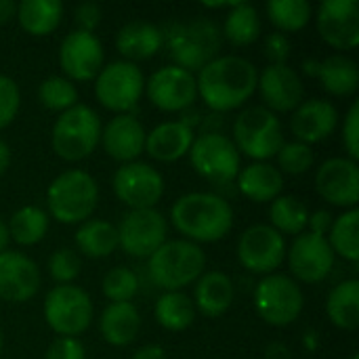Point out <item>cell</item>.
Listing matches in <instances>:
<instances>
[{
  "label": "cell",
  "instance_id": "obj_24",
  "mask_svg": "<svg viewBox=\"0 0 359 359\" xmlns=\"http://www.w3.org/2000/svg\"><path fill=\"white\" fill-rule=\"evenodd\" d=\"M305 74L316 76L322 88L334 97H349L359 86L358 63L345 55H332L324 61H305Z\"/></svg>",
  "mask_w": 359,
  "mask_h": 359
},
{
  "label": "cell",
  "instance_id": "obj_18",
  "mask_svg": "<svg viewBox=\"0 0 359 359\" xmlns=\"http://www.w3.org/2000/svg\"><path fill=\"white\" fill-rule=\"evenodd\" d=\"M318 32L326 44L353 50L359 44V4L355 0H324L318 6Z\"/></svg>",
  "mask_w": 359,
  "mask_h": 359
},
{
  "label": "cell",
  "instance_id": "obj_8",
  "mask_svg": "<svg viewBox=\"0 0 359 359\" xmlns=\"http://www.w3.org/2000/svg\"><path fill=\"white\" fill-rule=\"evenodd\" d=\"M305 305L301 286L282 273L265 276L255 288V311L259 318L276 328L290 326L299 320Z\"/></svg>",
  "mask_w": 359,
  "mask_h": 359
},
{
  "label": "cell",
  "instance_id": "obj_34",
  "mask_svg": "<svg viewBox=\"0 0 359 359\" xmlns=\"http://www.w3.org/2000/svg\"><path fill=\"white\" fill-rule=\"evenodd\" d=\"M221 34H225V38L233 46H248V44L257 42V38L261 34L259 11L248 2L231 4L227 19H225V27Z\"/></svg>",
  "mask_w": 359,
  "mask_h": 359
},
{
  "label": "cell",
  "instance_id": "obj_17",
  "mask_svg": "<svg viewBox=\"0 0 359 359\" xmlns=\"http://www.w3.org/2000/svg\"><path fill=\"white\" fill-rule=\"evenodd\" d=\"M103 44L95 34L74 29L59 46V65L72 82H88L97 78L103 67Z\"/></svg>",
  "mask_w": 359,
  "mask_h": 359
},
{
  "label": "cell",
  "instance_id": "obj_29",
  "mask_svg": "<svg viewBox=\"0 0 359 359\" xmlns=\"http://www.w3.org/2000/svg\"><path fill=\"white\" fill-rule=\"evenodd\" d=\"M99 330L105 343L114 347H126L141 330V316L133 303H109L101 313Z\"/></svg>",
  "mask_w": 359,
  "mask_h": 359
},
{
  "label": "cell",
  "instance_id": "obj_42",
  "mask_svg": "<svg viewBox=\"0 0 359 359\" xmlns=\"http://www.w3.org/2000/svg\"><path fill=\"white\" fill-rule=\"evenodd\" d=\"M80 269H82L80 257L72 248H59L48 259V273L59 286L72 284L80 276Z\"/></svg>",
  "mask_w": 359,
  "mask_h": 359
},
{
  "label": "cell",
  "instance_id": "obj_16",
  "mask_svg": "<svg viewBox=\"0 0 359 359\" xmlns=\"http://www.w3.org/2000/svg\"><path fill=\"white\" fill-rule=\"evenodd\" d=\"M286 255H288V267L292 276L305 284L324 282L330 276L334 267V257H337L326 238L309 233V231L297 236L290 250H286Z\"/></svg>",
  "mask_w": 359,
  "mask_h": 359
},
{
  "label": "cell",
  "instance_id": "obj_40",
  "mask_svg": "<svg viewBox=\"0 0 359 359\" xmlns=\"http://www.w3.org/2000/svg\"><path fill=\"white\" fill-rule=\"evenodd\" d=\"M101 290L111 303H130L139 292V278L128 267H114L105 273Z\"/></svg>",
  "mask_w": 359,
  "mask_h": 359
},
{
  "label": "cell",
  "instance_id": "obj_41",
  "mask_svg": "<svg viewBox=\"0 0 359 359\" xmlns=\"http://www.w3.org/2000/svg\"><path fill=\"white\" fill-rule=\"evenodd\" d=\"M313 166V149L305 143H284L278 151V170L286 175H303Z\"/></svg>",
  "mask_w": 359,
  "mask_h": 359
},
{
  "label": "cell",
  "instance_id": "obj_37",
  "mask_svg": "<svg viewBox=\"0 0 359 359\" xmlns=\"http://www.w3.org/2000/svg\"><path fill=\"white\" fill-rule=\"evenodd\" d=\"M6 227L11 240L19 246H34L48 231V215L38 206H23L11 217Z\"/></svg>",
  "mask_w": 359,
  "mask_h": 359
},
{
  "label": "cell",
  "instance_id": "obj_43",
  "mask_svg": "<svg viewBox=\"0 0 359 359\" xmlns=\"http://www.w3.org/2000/svg\"><path fill=\"white\" fill-rule=\"evenodd\" d=\"M21 93L13 78L0 74V130L6 128L19 114Z\"/></svg>",
  "mask_w": 359,
  "mask_h": 359
},
{
  "label": "cell",
  "instance_id": "obj_39",
  "mask_svg": "<svg viewBox=\"0 0 359 359\" xmlns=\"http://www.w3.org/2000/svg\"><path fill=\"white\" fill-rule=\"evenodd\" d=\"M38 99L46 109L63 114L78 105V88L63 76H48L38 88Z\"/></svg>",
  "mask_w": 359,
  "mask_h": 359
},
{
  "label": "cell",
  "instance_id": "obj_47",
  "mask_svg": "<svg viewBox=\"0 0 359 359\" xmlns=\"http://www.w3.org/2000/svg\"><path fill=\"white\" fill-rule=\"evenodd\" d=\"M101 6L97 2H82L74 8V21H76V29L78 32H86L93 34L97 29V25L101 23Z\"/></svg>",
  "mask_w": 359,
  "mask_h": 359
},
{
  "label": "cell",
  "instance_id": "obj_1",
  "mask_svg": "<svg viewBox=\"0 0 359 359\" xmlns=\"http://www.w3.org/2000/svg\"><path fill=\"white\" fill-rule=\"evenodd\" d=\"M257 67L238 55H225L212 59L198 72L196 86L202 101L217 114H225L242 107L257 90Z\"/></svg>",
  "mask_w": 359,
  "mask_h": 359
},
{
  "label": "cell",
  "instance_id": "obj_44",
  "mask_svg": "<svg viewBox=\"0 0 359 359\" xmlns=\"http://www.w3.org/2000/svg\"><path fill=\"white\" fill-rule=\"evenodd\" d=\"M343 145L347 151V158L358 162L359 160V103L355 101L343 122Z\"/></svg>",
  "mask_w": 359,
  "mask_h": 359
},
{
  "label": "cell",
  "instance_id": "obj_54",
  "mask_svg": "<svg viewBox=\"0 0 359 359\" xmlns=\"http://www.w3.org/2000/svg\"><path fill=\"white\" fill-rule=\"evenodd\" d=\"M351 359H359V355H358V353H355V355H353V358H351Z\"/></svg>",
  "mask_w": 359,
  "mask_h": 359
},
{
  "label": "cell",
  "instance_id": "obj_30",
  "mask_svg": "<svg viewBox=\"0 0 359 359\" xmlns=\"http://www.w3.org/2000/svg\"><path fill=\"white\" fill-rule=\"evenodd\" d=\"M15 19L29 36H48L63 19V4L59 0H23L17 4Z\"/></svg>",
  "mask_w": 359,
  "mask_h": 359
},
{
  "label": "cell",
  "instance_id": "obj_36",
  "mask_svg": "<svg viewBox=\"0 0 359 359\" xmlns=\"http://www.w3.org/2000/svg\"><path fill=\"white\" fill-rule=\"evenodd\" d=\"M359 210L358 208H349L345 210L341 217H337L332 221L330 227V236L326 238L332 252L343 257L345 261L358 263L359 261Z\"/></svg>",
  "mask_w": 359,
  "mask_h": 359
},
{
  "label": "cell",
  "instance_id": "obj_12",
  "mask_svg": "<svg viewBox=\"0 0 359 359\" xmlns=\"http://www.w3.org/2000/svg\"><path fill=\"white\" fill-rule=\"evenodd\" d=\"M116 229L120 248L137 259H149L168 236L166 219L156 208L128 210Z\"/></svg>",
  "mask_w": 359,
  "mask_h": 359
},
{
  "label": "cell",
  "instance_id": "obj_14",
  "mask_svg": "<svg viewBox=\"0 0 359 359\" xmlns=\"http://www.w3.org/2000/svg\"><path fill=\"white\" fill-rule=\"evenodd\" d=\"M286 257L284 236L278 233L271 225H252L248 227L238 242V259L244 269L261 276L273 273Z\"/></svg>",
  "mask_w": 359,
  "mask_h": 359
},
{
  "label": "cell",
  "instance_id": "obj_23",
  "mask_svg": "<svg viewBox=\"0 0 359 359\" xmlns=\"http://www.w3.org/2000/svg\"><path fill=\"white\" fill-rule=\"evenodd\" d=\"M145 135L147 133L143 124L135 116L120 114L114 116L101 128V143L109 158L128 164V162H137V158L145 151Z\"/></svg>",
  "mask_w": 359,
  "mask_h": 359
},
{
  "label": "cell",
  "instance_id": "obj_11",
  "mask_svg": "<svg viewBox=\"0 0 359 359\" xmlns=\"http://www.w3.org/2000/svg\"><path fill=\"white\" fill-rule=\"evenodd\" d=\"M44 320L55 334L76 339L90 326L93 301L80 286H55L44 297Z\"/></svg>",
  "mask_w": 359,
  "mask_h": 359
},
{
  "label": "cell",
  "instance_id": "obj_49",
  "mask_svg": "<svg viewBox=\"0 0 359 359\" xmlns=\"http://www.w3.org/2000/svg\"><path fill=\"white\" fill-rule=\"evenodd\" d=\"M133 359H166V353L160 345H145L135 351Z\"/></svg>",
  "mask_w": 359,
  "mask_h": 359
},
{
  "label": "cell",
  "instance_id": "obj_35",
  "mask_svg": "<svg viewBox=\"0 0 359 359\" xmlns=\"http://www.w3.org/2000/svg\"><path fill=\"white\" fill-rule=\"evenodd\" d=\"M269 225L282 236H301L307 231L309 210L292 196H280L269 206Z\"/></svg>",
  "mask_w": 359,
  "mask_h": 359
},
{
  "label": "cell",
  "instance_id": "obj_26",
  "mask_svg": "<svg viewBox=\"0 0 359 359\" xmlns=\"http://www.w3.org/2000/svg\"><path fill=\"white\" fill-rule=\"evenodd\" d=\"M233 282L223 271L202 273L194 288V307L206 318H221L233 303Z\"/></svg>",
  "mask_w": 359,
  "mask_h": 359
},
{
  "label": "cell",
  "instance_id": "obj_21",
  "mask_svg": "<svg viewBox=\"0 0 359 359\" xmlns=\"http://www.w3.org/2000/svg\"><path fill=\"white\" fill-rule=\"evenodd\" d=\"M40 288L38 265L15 250L0 252V299L6 303H25Z\"/></svg>",
  "mask_w": 359,
  "mask_h": 359
},
{
  "label": "cell",
  "instance_id": "obj_15",
  "mask_svg": "<svg viewBox=\"0 0 359 359\" xmlns=\"http://www.w3.org/2000/svg\"><path fill=\"white\" fill-rule=\"evenodd\" d=\"M145 93L151 105L162 111H187L198 97L196 76L177 65H166L151 74L145 82Z\"/></svg>",
  "mask_w": 359,
  "mask_h": 359
},
{
  "label": "cell",
  "instance_id": "obj_53",
  "mask_svg": "<svg viewBox=\"0 0 359 359\" xmlns=\"http://www.w3.org/2000/svg\"><path fill=\"white\" fill-rule=\"evenodd\" d=\"M2 347H4V339H2V332H0V353H2Z\"/></svg>",
  "mask_w": 359,
  "mask_h": 359
},
{
  "label": "cell",
  "instance_id": "obj_27",
  "mask_svg": "<svg viewBox=\"0 0 359 359\" xmlns=\"http://www.w3.org/2000/svg\"><path fill=\"white\" fill-rule=\"evenodd\" d=\"M164 42L162 29L147 21H133L126 23L116 36V48L124 57V61H145L154 57Z\"/></svg>",
  "mask_w": 359,
  "mask_h": 359
},
{
  "label": "cell",
  "instance_id": "obj_20",
  "mask_svg": "<svg viewBox=\"0 0 359 359\" xmlns=\"http://www.w3.org/2000/svg\"><path fill=\"white\" fill-rule=\"evenodd\" d=\"M257 88L265 101L263 107L276 116L294 111L305 101L303 80L290 65H267L259 76Z\"/></svg>",
  "mask_w": 359,
  "mask_h": 359
},
{
  "label": "cell",
  "instance_id": "obj_25",
  "mask_svg": "<svg viewBox=\"0 0 359 359\" xmlns=\"http://www.w3.org/2000/svg\"><path fill=\"white\" fill-rule=\"evenodd\" d=\"M194 139H196L194 128H189L181 120L162 122L151 133L145 135V151L154 160L170 164L189 154Z\"/></svg>",
  "mask_w": 359,
  "mask_h": 359
},
{
  "label": "cell",
  "instance_id": "obj_5",
  "mask_svg": "<svg viewBox=\"0 0 359 359\" xmlns=\"http://www.w3.org/2000/svg\"><path fill=\"white\" fill-rule=\"evenodd\" d=\"M101 118L88 105H74L59 114L50 133L53 151L65 162H80L88 158L101 143Z\"/></svg>",
  "mask_w": 359,
  "mask_h": 359
},
{
  "label": "cell",
  "instance_id": "obj_33",
  "mask_svg": "<svg viewBox=\"0 0 359 359\" xmlns=\"http://www.w3.org/2000/svg\"><path fill=\"white\" fill-rule=\"evenodd\" d=\"M154 316L162 328L170 332H183L194 324L196 307L185 292H164L156 301Z\"/></svg>",
  "mask_w": 359,
  "mask_h": 359
},
{
  "label": "cell",
  "instance_id": "obj_4",
  "mask_svg": "<svg viewBox=\"0 0 359 359\" xmlns=\"http://www.w3.org/2000/svg\"><path fill=\"white\" fill-rule=\"evenodd\" d=\"M46 204L50 217L59 223L82 225L99 204V185L84 170H65L48 185Z\"/></svg>",
  "mask_w": 359,
  "mask_h": 359
},
{
  "label": "cell",
  "instance_id": "obj_19",
  "mask_svg": "<svg viewBox=\"0 0 359 359\" xmlns=\"http://www.w3.org/2000/svg\"><path fill=\"white\" fill-rule=\"evenodd\" d=\"M316 189L332 206L355 208L359 200L358 162L349 158L326 160L316 172Z\"/></svg>",
  "mask_w": 359,
  "mask_h": 359
},
{
  "label": "cell",
  "instance_id": "obj_13",
  "mask_svg": "<svg viewBox=\"0 0 359 359\" xmlns=\"http://www.w3.org/2000/svg\"><path fill=\"white\" fill-rule=\"evenodd\" d=\"M114 194L130 210L154 208L164 196L162 175L145 162L122 164L114 175Z\"/></svg>",
  "mask_w": 359,
  "mask_h": 359
},
{
  "label": "cell",
  "instance_id": "obj_32",
  "mask_svg": "<svg viewBox=\"0 0 359 359\" xmlns=\"http://www.w3.org/2000/svg\"><path fill=\"white\" fill-rule=\"evenodd\" d=\"M326 313L330 322L341 328V330H355L359 326V282L353 280H343L337 284L326 303Z\"/></svg>",
  "mask_w": 359,
  "mask_h": 359
},
{
  "label": "cell",
  "instance_id": "obj_22",
  "mask_svg": "<svg viewBox=\"0 0 359 359\" xmlns=\"http://www.w3.org/2000/svg\"><path fill=\"white\" fill-rule=\"evenodd\" d=\"M339 124L337 107L326 99H309L303 101L290 118V130L299 143L313 145L328 139Z\"/></svg>",
  "mask_w": 359,
  "mask_h": 359
},
{
  "label": "cell",
  "instance_id": "obj_2",
  "mask_svg": "<svg viewBox=\"0 0 359 359\" xmlns=\"http://www.w3.org/2000/svg\"><path fill=\"white\" fill-rule=\"evenodd\" d=\"M175 229L194 244H212L223 240L233 227L229 202L217 194L194 191L181 196L170 208Z\"/></svg>",
  "mask_w": 359,
  "mask_h": 359
},
{
  "label": "cell",
  "instance_id": "obj_45",
  "mask_svg": "<svg viewBox=\"0 0 359 359\" xmlns=\"http://www.w3.org/2000/svg\"><path fill=\"white\" fill-rule=\"evenodd\" d=\"M292 53V44L286 34L273 32L265 38V57L269 59V65H288Z\"/></svg>",
  "mask_w": 359,
  "mask_h": 359
},
{
  "label": "cell",
  "instance_id": "obj_9",
  "mask_svg": "<svg viewBox=\"0 0 359 359\" xmlns=\"http://www.w3.org/2000/svg\"><path fill=\"white\" fill-rule=\"evenodd\" d=\"M143 90H145V78L141 67L124 59L103 65L95 78L97 101L105 109L116 111V116L133 111Z\"/></svg>",
  "mask_w": 359,
  "mask_h": 359
},
{
  "label": "cell",
  "instance_id": "obj_10",
  "mask_svg": "<svg viewBox=\"0 0 359 359\" xmlns=\"http://www.w3.org/2000/svg\"><path fill=\"white\" fill-rule=\"evenodd\" d=\"M191 166L212 185H229L240 172V151L223 133H202L189 149Z\"/></svg>",
  "mask_w": 359,
  "mask_h": 359
},
{
  "label": "cell",
  "instance_id": "obj_31",
  "mask_svg": "<svg viewBox=\"0 0 359 359\" xmlns=\"http://www.w3.org/2000/svg\"><path fill=\"white\" fill-rule=\"evenodd\" d=\"M76 246L88 259H105L120 248L118 229L107 221L88 219L76 231Z\"/></svg>",
  "mask_w": 359,
  "mask_h": 359
},
{
  "label": "cell",
  "instance_id": "obj_7",
  "mask_svg": "<svg viewBox=\"0 0 359 359\" xmlns=\"http://www.w3.org/2000/svg\"><path fill=\"white\" fill-rule=\"evenodd\" d=\"M233 145L257 162L276 158L284 145L280 118L263 105L244 109L233 122Z\"/></svg>",
  "mask_w": 359,
  "mask_h": 359
},
{
  "label": "cell",
  "instance_id": "obj_48",
  "mask_svg": "<svg viewBox=\"0 0 359 359\" xmlns=\"http://www.w3.org/2000/svg\"><path fill=\"white\" fill-rule=\"evenodd\" d=\"M332 221H334V217L328 210H316L313 215H309V223H307L309 233H316V236L326 238V233L332 227Z\"/></svg>",
  "mask_w": 359,
  "mask_h": 359
},
{
  "label": "cell",
  "instance_id": "obj_46",
  "mask_svg": "<svg viewBox=\"0 0 359 359\" xmlns=\"http://www.w3.org/2000/svg\"><path fill=\"white\" fill-rule=\"evenodd\" d=\"M44 359H86V351H84V345L78 339L59 337L48 345Z\"/></svg>",
  "mask_w": 359,
  "mask_h": 359
},
{
  "label": "cell",
  "instance_id": "obj_50",
  "mask_svg": "<svg viewBox=\"0 0 359 359\" xmlns=\"http://www.w3.org/2000/svg\"><path fill=\"white\" fill-rule=\"evenodd\" d=\"M17 17V2L13 0H0V25L8 23Z\"/></svg>",
  "mask_w": 359,
  "mask_h": 359
},
{
  "label": "cell",
  "instance_id": "obj_52",
  "mask_svg": "<svg viewBox=\"0 0 359 359\" xmlns=\"http://www.w3.org/2000/svg\"><path fill=\"white\" fill-rule=\"evenodd\" d=\"M8 242H11V236H8V227L6 223L0 219V252L8 250Z\"/></svg>",
  "mask_w": 359,
  "mask_h": 359
},
{
  "label": "cell",
  "instance_id": "obj_28",
  "mask_svg": "<svg viewBox=\"0 0 359 359\" xmlns=\"http://www.w3.org/2000/svg\"><path fill=\"white\" fill-rule=\"evenodd\" d=\"M238 189L242 196H246L252 202H273L282 196L284 189V177L282 172L267 162H255L246 168H240L236 177Z\"/></svg>",
  "mask_w": 359,
  "mask_h": 359
},
{
  "label": "cell",
  "instance_id": "obj_6",
  "mask_svg": "<svg viewBox=\"0 0 359 359\" xmlns=\"http://www.w3.org/2000/svg\"><path fill=\"white\" fill-rule=\"evenodd\" d=\"M223 34L210 19H194L177 25L168 36V50L177 67L194 74L219 57Z\"/></svg>",
  "mask_w": 359,
  "mask_h": 359
},
{
  "label": "cell",
  "instance_id": "obj_3",
  "mask_svg": "<svg viewBox=\"0 0 359 359\" xmlns=\"http://www.w3.org/2000/svg\"><path fill=\"white\" fill-rule=\"evenodd\" d=\"M204 250L187 240H166L149 259L147 273L154 286L164 292H181L204 273Z\"/></svg>",
  "mask_w": 359,
  "mask_h": 359
},
{
  "label": "cell",
  "instance_id": "obj_51",
  "mask_svg": "<svg viewBox=\"0 0 359 359\" xmlns=\"http://www.w3.org/2000/svg\"><path fill=\"white\" fill-rule=\"evenodd\" d=\"M11 166V147L4 139H0V177L8 170Z\"/></svg>",
  "mask_w": 359,
  "mask_h": 359
},
{
  "label": "cell",
  "instance_id": "obj_38",
  "mask_svg": "<svg viewBox=\"0 0 359 359\" xmlns=\"http://www.w3.org/2000/svg\"><path fill=\"white\" fill-rule=\"evenodd\" d=\"M313 15V8L307 0H269L267 17L269 21L284 32H301Z\"/></svg>",
  "mask_w": 359,
  "mask_h": 359
}]
</instances>
